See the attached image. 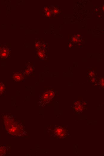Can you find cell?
<instances>
[{
	"label": "cell",
	"mask_w": 104,
	"mask_h": 156,
	"mask_svg": "<svg viewBox=\"0 0 104 156\" xmlns=\"http://www.w3.org/2000/svg\"><path fill=\"white\" fill-rule=\"evenodd\" d=\"M33 70V66L31 64L28 63L26 65L25 69L22 72L26 76H29L30 75Z\"/></svg>",
	"instance_id": "3"
},
{
	"label": "cell",
	"mask_w": 104,
	"mask_h": 156,
	"mask_svg": "<svg viewBox=\"0 0 104 156\" xmlns=\"http://www.w3.org/2000/svg\"><path fill=\"white\" fill-rule=\"evenodd\" d=\"M37 52V54L40 58L43 59L45 57L44 52H43V50H38Z\"/></svg>",
	"instance_id": "5"
},
{
	"label": "cell",
	"mask_w": 104,
	"mask_h": 156,
	"mask_svg": "<svg viewBox=\"0 0 104 156\" xmlns=\"http://www.w3.org/2000/svg\"><path fill=\"white\" fill-rule=\"evenodd\" d=\"M26 76L23 72L14 73L11 76V79L16 81H21L24 80Z\"/></svg>",
	"instance_id": "2"
},
{
	"label": "cell",
	"mask_w": 104,
	"mask_h": 156,
	"mask_svg": "<svg viewBox=\"0 0 104 156\" xmlns=\"http://www.w3.org/2000/svg\"><path fill=\"white\" fill-rule=\"evenodd\" d=\"M5 86L2 82H0V95H1L3 94L5 89Z\"/></svg>",
	"instance_id": "4"
},
{
	"label": "cell",
	"mask_w": 104,
	"mask_h": 156,
	"mask_svg": "<svg viewBox=\"0 0 104 156\" xmlns=\"http://www.w3.org/2000/svg\"><path fill=\"white\" fill-rule=\"evenodd\" d=\"M10 48L6 45L0 46V57L2 58H5L10 55Z\"/></svg>",
	"instance_id": "1"
}]
</instances>
